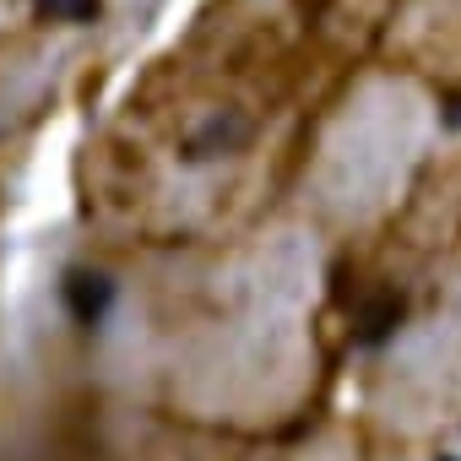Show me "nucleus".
Here are the masks:
<instances>
[{"label": "nucleus", "instance_id": "f257e3e1", "mask_svg": "<svg viewBox=\"0 0 461 461\" xmlns=\"http://www.w3.org/2000/svg\"><path fill=\"white\" fill-rule=\"evenodd\" d=\"M109 299H114V283H109V277H93V272H71V283H66V304H71V315H77L82 326L104 321Z\"/></svg>", "mask_w": 461, "mask_h": 461}, {"label": "nucleus", "instance_id": "f03ea898", "mask_svg": "<svg viewBox=\"0 0 461 461\" xmlns=\"http://www.w3.org/2000/svg\"><path fill=\"white\" fill-rule=\"evenodd\" d=\"M33 6L60 17V23H93L98 17V0H33Z\"/></svg>", "mask_w": 461, "mask_h": 461}, {"label": "nucleus", "instance_id": "7ed1b4c3", "mask_svg": "<svg viewBox=\"0 0 461 461\" xmlns=\"http://www.w3.org/2000/svg\"><path fill=\"white\" fill-rule=\"evenodd\" d=\"M445 461H456V456H445Z\"/></svg>", "mask_w": 461, "mask_h": 461}]
</instances>
